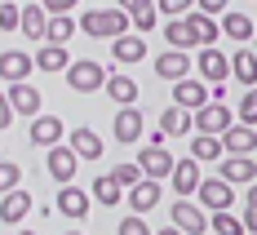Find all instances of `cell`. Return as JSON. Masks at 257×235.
I'll list each match as a JSON object with an SVG mask.
<instances>
[{
  "label": "cell",
  "mask_w": 257,
  "mask_h": 235,
  "mask_svg": "<svg viewBox=\"0 0 257 235\" xmlns=\"http://www.w3.org/2000/svg\"><path fill=\"white\" fill-rule=\"evenodd\" d=\"M231 76L239 80V84H248V89H257V53L244 45V49H235L231 58Z\"/></svg>",
  "instance_id": "obj_27"
},
{
  "label": "cell",
  "mask_w": 257,
  "mask_h": 235,
  "mask_svg": "<svg viewBox=\"0 0 257 235\" xmlns=\"http://www.w3.org/2000/svg\"><path fill=\"white\" fill-rule=\"evenodd\" d=\"M186 71H191V58L182 49H164L155 58V76L160 80H173V84H178V80H186Z\"/></svg>",
  "instance_id": "obj_22"
},
{
  "label": "cell",
  "mask_w": 257,
  "mask_h": 235,
  "mask_svg": "<svg viewBox=\"0 0 257 235\" xmlns=\"http://www.w3.org/2000/svg\"><path fill=\"white\" fill-rule=\"evenodd\" d=\"M115 235H155V231L147 226V222H142V217H138V213H128L124 222L115 226Z\"/></svg>",
  "instance_id": "obj_40"
},
{
  "label": "cell",
  "mask_w": 257,
  "mask_h": 235,
  "mask_svg": "<svg viewBox=\"0 0 257 235\" xmlns=\"http://www.w3.org/2000/svg\"><path fill=\"white\" fill-rule=\"evenodd\" d=\"M67 84H71V93H98L106 89V67H98L93 58H80L67 67Z\"/></svg>",
  "instance_id": "obj_4"
},
{
  "label": "cell",
  "mask_w": 257,
  "mask_h": 235,
  "mask_svg": "<svg viewBox=\"0 0 257 235\" xmlns=\"http://www.w3.org/2000/svg\"><path fill=\"white\" fill-rule=\"evenodd\" d=\"M124 204L142 217L147 209H155V204H160V182H155V178H142L138 186H128V191H124Z\"/></svg>",
  "instance_id": "obj_17"
},
{
  "label": "cell",
  "mask_w": 257,
  "mask_h": 235,
  "mask_svg": "<svg viewBox=\"0 0 257 235\" xmlns=\"http://www.w3.org/2000/svg\"><path fill=\"white\" fill-rule=\"evenodd\" d=\"M45 173H49L53 182L71 186V178L80 173V156L71 151V147H62V142H58V147H49V151H45Z\"/></svg>",
  "instance_id": "obj_5"
},
{
  "label": "cell",
  "mask_w": 257,
  "mask_h": 235,
  "mask_svg": "<svg viewBox=\"0 0 257 235\" xmlns=\"http://www.w3.org/2000/svg\"><path fill=\"white\" fill-rule=\"evenodd\" d=\"M195 9L208 14V18H217V14H226V0H195Z\"/></svg>",
  "instance_id": "obj_44"
},
{
  "label": "cell",
  "mask_w": 257,
  "mask_h": 235,
  "mask_svg": "<svg viewBox=\"0 0 257 235\" xmlns=\"http://www.w3.org/2000/svg\"><path fill=\"white\" fill-rule=\"evenodd\" d=\"M217 178H226L231 186L257 182V160L253 156H222V173H217Z\"/></svg>",
  "instance_id": "obj_18"
},
{
  "label": "cell",
  "mask_w": 257,
  "mask_h": 235,
  "mask_svg": "<svg viewBox=\"0 0 257 235\" xmlns=\"http://www.w3.org/2000/svg\"><path fill=\"white\" fill-rule=\"evenodd\" d=\"M27 142L40 147V151L58 147V142H62V120H58V115H36V120H31V133H27Z\"/></svg>",
  "instance_id": "obj_14"
},
{
  "label": "cell",
  "mask_w": 257,
  "mask_h": 235,
  "mask_svg": "<svg viewBox=\"0 0 257 235\" xmlns=\"http://www.w3.org/2000/svg\"><path fill=\"white\" fill-rule=\"evenodd\" d=\"M89 204H93V195H89V191H80V186H62V191H58V213H62V217H71V222H84V217H89Z\"/></svg>",
  "instance_id": "obj_13"
},
{
  "label": "cell",
  "mask_w": 257,
  "mask_h": 235,
  "mask_svg": "<svg viewBox=\"0 0 257 235\" xmlns=\"http://www.w3.org/2000/svg\"><path fill=\"white\" fill-rule=\"evenodd\" d=\"M111 102H120V106H133L138 102V80L124 76V71H115V76H106V89H102Z\"/></svg>",
  "instance_id": "obj_26"
},
{
  "label": "cell",
  "mask_w": 257,
  "mask_h": 235,
  "mask_svg": "<svg viewBox=\"0 0 257 235\" xmlns=\"http://www.w3.org/2000/svg\"><path fill=\"white\" fill-rule=\"evenodd\" d=\"M67 147H71V151H76V156L84 160V164H93V160H102V138H98L93 129H76L71 138H67Z\"/></svg>",
  "instance_id": "obj_25"
},
{
  "label": "cell",
  "mask_w": 257,
  "mask_h": 235,
  "mask_svg": "<svg viewBox=\"0 0 257 235\" xmlns=\"http://www.w3.org/2000/svg\"><path fill=\"white\" fill-rule=\"evenodd\" d=\"M45 27H49L45 5H40V0H36V5H23V23H18V31H23L27 40H40V45H45Z\"/></svg>",
  "instance_id": "obj_23"
},
{
  "label": "cell",
  "mask_w": 257,
  "mask_h": 235,
  "mask_svg": "<svg viewBox=\"0 0 257 235\" xmlns=\"http://www.w3.org/2000/svg\"><path fill=\"white\" fill-rule=\"evenodd\" d=\"M0 5H18V0H0Z\"/></svg>",
  "instance_id": "obj_47"
},
{
  "label": "cell",
  "mask_w": 257,
  "mask_h": 235,
  "mask_svg": "<svg viewBox=\"0 0 257 235\" xmlns=\"http://www.w3.org/2000/svg\"><path fill=\"white\" fill-rule=\"evenodd\" d=\"M235 125V111L226 102H208L195 111V133H208V138H222V133Z\"/></svg>",
  "instance_id": "obj_6"
},
{
  "label": "cell",
  "mask_w": 257,
  "mask_h": 235,
  "mask_svg": "<svg viewBox=\"0 0 257 235\" xmlns=\"http://www.w3.org/2000/svg\"><path fill=\"white\" fill-rule=\"evenodd\" d=\"M67 67H71V58H67L62 45H40V49H36V71L49 76V71H67Z\"/></svg>",
  "instance_id": "obj_30"
},
{
  "label": "cell",
  "mask_w": 257,
  "mask_h": 235,
  "mask_svg": "<svg viewBox=\"0 0 257 235\" xmlns=\"http://www.w3.org/2000/svg\"><path fill=\"white\" fill-rule=\"evenodd\" d=\"M222 36H231V40H239V45H248L257 36V23L248 18V14H222Z\"/></svg>",
  "instance_id": "obj_29"
},
{
  "label": "cell",
  "mask_w": 257,
  "mask_h": 235,
  "mask_svg": "<svg viewBox=\"0 0 257 235\" xmlns=\"http://www.w3.org/2000/svg\"><path fill=\"white\" fill-rule=\"evenodd\" d=\"M155 235H182V231H178V226H164V231H155Z\"/></svg>",
  "instance_id": "obj_46"
},
{
  "label": "cell",
  "mask_w": 257,
  "mask_h": 235,
  "mask_svg": "<svg viewBox=\"0 0 257 235\" xmlns=\"http://www.w3.org/2000/svg\"><path fill=\"white\" fill-rule=\"evenodd\" d=\"M111 58H115L120 67H133V62L147 58V40L133 36V31H128V36H115V40H111Z\"/></svg>",
  "instance_id": "obj_21"
},
{
  "label": "cell",
  "mask_w": 257,
  "mask_h": 235,
  "mask_svg": "<svg viewBox=\"0 0 257 235\" xmlns=\"http://www.w3.org/2000/svg\"><path fill=\"white\" fill-rule=\"evenodd\" d=\"M191 129H195V111H182V106H169V111L160 115V133H164V138H186Z\"/></svg>",
  "instance_id": "obj_24"
},
{
  "label": "cell",
  "mask_w": 257,
  "mask_h": 235,
  "mask_svg": "<svg viewBox=\"0 0 257 235\" xmlns=\"http://www.w3.org/2000/svg\"><path fill=\"white\" fill-rule=\"evenodd\" d=\"M111 125H115V142H138L142 129H147V115H142L138 106H120Z\"/></svg>",
  "instance_id": "obj_16"
},
{
  "label": "cell",
  "mask_w": 257,
  "mask_h": 235,
  "mask_svg": "<svg viewBox=\"0 0 257 235\" xmlns=\"http://www.w3.org/2000/svg\"><path fill=\"white\" fill-rule=\"evenodd\" d=\"M173 164H178V160L169 156L164 147H151V142H147V147L138 151V169H142L147 178H155V182H160V178H173Z\"/></svg>",
  "instance_id": "obj_10"
},
{
  "label": "cell",
  "mask_w": 257,
  "mask_h": 235,
  "mask_svg": "<svg viewBox=\"0 0 257 235\" xmlns=\"http://www.w3.org/2000/svg\"><path fill=\"white\" fill-rule=\"evenodd\" d=\"M14 125V106H9V89H0V129Z\"/></svg>",
  "instance_id": "obj_43"
},
{
  "label": "cell",
  "mask_w": 257,
  "mask_h": 235,
  "mask_svg": "<svg viewBox=\"0 0 257 235\" xmlns=\"http://www.w3.org/2000/svg\"><path fill=\"white\" fill-rule=\"evenodd\" d=\"M257 151V129L248 125H231L222 133V156H253Z\"/></svg>",
  "instance_id": "obj_15"
},
{
  "label": "cell",
  "mask_w": 257,
  "mask_h": 235,
  "mask_svg": "<svg viewBox=\"0 0 257 235\" xmlns=\"http://www.w3.org/2000/svg\"><path fill=\"white\" fill-rule=\"evenodd\" d=\"M169 217H173V226H178L182 235H204L208 231V213L195 209L191 200H178V204L169 209Z\"/></svg>",
  "instance_id": "obj_11"
},
{
  "label": "cell",
  "mask_w": 257,
  "mask_h": 235,
  "mask_svg": "<svg viewBox=\"0 0 257 235\" xmlns=\"http://www.w3.org/2000/svg\"><path fill=\"white\" fill-rule=\"evenodd\" d=\"M239 222H244V235H257V182L248 186V195H244V213H239Z\"/></svg>",
  "instance_id": "obj_35"
},
{
  "label": "cell",
  "mask_w": 257,
  "mask_h": 235,
  "mask_svg": "<svg viewBox=\"0 0 257 235\" xmlns=\"http://www.w3.org/2000/svg\"><path fill=\"white\" fill-rule=\"evenodd\" d=\"M208 231L213 235H244V222L226 209V213H213V217H208Z\"/></svg>",
  "instance_id": "obj_33"
},
{
  "label": "cell",
  "mask_w": 257,
  "mask_h": 235,
  "mask_svg": "<svg viewBox=\"0 0 257 235\" xmlns=\"http://www.w3.org/2000/svg\"><path fill=\"white\" fill-rule=\"evenodd\" d=\"M217 36H222V23H213L208 14H186V18H173V23L164 27V40H169V49H213L217 45Z\"/></svg>",
  "instance_id": "obj_1"
},
{
  "label": "cell",
  "mask_w": 257,
  "mask_h": 235,
  "mask_svg": "<svg viewBox=\"0 0 257 235\" xmlns=\"http://www.w3.org/2000/svg\"><path fill=\"white\" fill-rule=\"evenodd\" d=\"M208 102H213V93H208V84L200 76H186L173 84V106H182V111H200Z\"/></svg>",
  "instance_id": "obj_7"
},
{
  "label": "cell",
  "mask_w": 257,
  "mask_h": 235,
  "mask_svg": "<svg viewBox=\"0 0 257 235\" xmlns=\"http://www.w3.org/2000/svg\"><path fill=\"white\" fill-rule=\"evenodd\" d=\"M18 182H23V169H18L14 160H0V195L18 191Z\"/></svg>",
  "instance_id": "obj_37"
},
{
  "label": "cell",
  "mask_w": 257,
  "mask_h": 235,
  "mask_svg": "<svg viewBox=\"0 0 257 235\" xmlns=\"http://www.w3.org/2000/svg\"><path fill=\"white\" fill-rule=\"evenodd\" d=\"M142 5H151V0H115V9H124V14H133V9H142Z\"/></svg>",
  "instance_id": "obj_45"
},
{
  "label": "cell",
  "mask_w": 257,
  "mask_h": 235,
  "mask_svg": "<svg viewBox=\"0 0 257 235\" xmlns=\"http://www.w3.org/2000/svg\"><path fill=\"white\" fill-rule=\"evenodd\" d=\"M191 160H222V138H208V133H200V138H191Z\"/></svg>",
  "instance_id": "obj_32"
},
{
  "label": "cell",
  "mask_w": 257,
  "mask_h": 235,
  "mask_svg": "<svg viewBox=\"0 0 257 235\" xmlns=\"http://www.w3.org/2000/svg\"><path fill=\"white\" fill-rule=\"evenodd\" d=\"M155 9L169 14V18H186V14H195V0H160Z\"/></svg>",
  "instance_id": "obj_39"
},
{
  "label": "cell",
  "mask_w": 257,
  "mask_h": 235,
  "mask_svg": "<svg viewBox=\"0 0 257 235\" xmlns=\"http://www.w3.org/2000/svg\"><path fill=\"white\" fill-rule=\"evenodd\" d=\"M155 23H160V9H155V5H142V9H133V14H128L133 36H138V31H155Z\"/></svg>",
  "instance_id": "obj_34"
},
{
  "label": "cell",
  "mask_w": 257,
  "mask_h": 235,
  "mask_svg": "<svg viewBox=\"0 0 257 235\" xmlns=\"http://www.w3.org/2000/svg\"><path fill=\"white\" fill-rule=\"evenodd\" d=\"M40 102H45V98H40L36 84H9V106H14V115H31V120H36V115H40Z\"/></svg>",
  "instance_id": "obj_20"
},
{
  "label": "cell",
  "mask_w": 257,
  "mask_h": 235,
  "mask_svg": "<svg viewBox=\"0 0 257 235\" xmlns=\"http://www.w3.org/2000/svg\"><path fill=\"white\" fill-rule=\"evenodd\" d=\"M67 235H84V231H67Z\"/></svg>",
  "instance_id": "obj_49"
},
{
  "label": "cell",
  "mask_w": 257,
  "mask_h": 235,
  "mask_svg": "<svg viewBox=\"0 0 257 235\" xmlns=\"http://www.w3.org/2000/svg\"><path fill=\"white\" fill-rule=\"evenodd\" d=\"M169 182H173V191H178V200H191V195L200 191V182H204V173H200V160H178Z\"/></svg>",
  "instance_id": "obj_12"
},
{
  "label": "cell",
  "mask_w": 257,
  "mask_h": 235,
  "mask_svg": "<svg viewBox=\"0 0 257 235\" xmlns=\"http://www.w3.org/2000/svg\"><path fill=\"white\" fill-rule=\"evenodd\" d=\"M80 31L84 36H98V40L128 36V14L124 9H84L80 14Z\"/></svg>",
  "instance_id": "obj_2"
},
{
  "label": "cell",
  "mask_w": 257,
  "mask_h": 235,
  "mask_svg": "<svg viewBox=\"0 0 257 235\" xmlns=\"http://www.w3.org/2000/svg\"><path fill=\"white\" fill-rule=\"evenodd\" d=\"M195 71H200V80H204L208 89H226V80H231V58L217 49H200L195 53Z\"/></svg>",
  "instance_id": "obj_3"
},
{
  "label": "cell",
  "mask_w": 257,
  "mask_h": 235,
  "mask_svg": "<svg viewBox=\"0 0 257 235\" xmlns=\"http://www.w3.org/2000/svg\"><path fill=\"white\" fill-rule=\"evenodd\" d=\"M235 115H239V125H248V129H257V89H248V93L239 98V106H235Z\"/></svg>",
  "instance_id": "obj_36"
},
{
  "label": "cell",
  "mask_w": 257,
  "mask_h": 235,
  "mask_svg": "<svg viewBox=\"0 0 257 235\" xmlns=\"http://www.w3.org/2000/svg\"><path fill=\"white\" fill-rule=\"evenodd\" d=\"M27 213H31V195H27L23 186L9 191V195H0V222H5V226H23Z\"/></svg>",
  "instance_id": "obj_19"
},
{
  "label": "cell",
  "mask_w": 257,
  "mask_h": 235,
  "mask_svg": "<svg viewBox=\"0 0 257 235\" xmlns=\"http://www.w3.org/2000/svg\"><path fill=\"white\" fill-rule=\"evenodd\" d=\"M111 178H115V182L128 191V186H138V182H142L147 173H142V169H138V160H133V164H115V169H111Z\"/></svg>",
  "instance_id": "obj_38"
},
{
  "label": "cell",
  "mask_w": 257,
  "mask_h": 235,
  "mask_svg": "<svg viewBox=\"0 0 257 235\" xmlns=\"http://www.w3.org/2000/svg\"><path fill=\"white\" fill-rule=\"evenodd\" d=\"M23 23V9L18 5H0V31H18Z\"/></svg>",
  "instance_id": "obj_41"
},
{
  "label": "cell",
  "mask_w": 257,
  "mask_h": 235,
  "mask_svg": "<svg viewBox=\"0 0 257 235\" xmlns=\"http://www.w3.org/2000/svg\"><path fill=\"white\" fill-rule=\"evenodd\" d=\"M76 31H80V23L71 18V14H67V18H49V27H45V45H62V49H67V40H71Z\"/></svg>",
  "instance_id": "obj_31"
},
{
  "label": "cell",
  "mask_w": 257,
  "mask_h": 235,
  "mask_svg": "<svg viewBox=\"0 0 257 235\" xmlns=\"http://www.w3.org/2000/svg\"><path fill=\"white\" fill-rule=\"evenodd\" d=\"M89 195H93V200H98L102 209H115V204L124 200V186L115 182L111 173H98V178H93V191H89Z\"/></svg>",
  "instance_id": "obj_28"
},
{
  "label": "cell",
  "mask_w": 257,
  "mask_h": 235,
  "mask_svg": "<svg viewBox=\"0 0 257 235\" xmlns=\"http://www.w3.org/2000/svg\"><path fill=\"white\" fill-rule=\"evenodd\" d=\"M36 71V58L23 49H5L0 53V80L5 84H27V76Z\"/></svg>",
  "instance_id": "obj_9"
},
{
  "label": "cell",
  "mask_w": 257,
  "mask_h": 235,
  "mask_svg": "<svg viewBox=\"0 0 257 235\" xmlns=\"http://www.w3.org/2000/svg\"><path fill=\"white\" fill-rule=\"evenodd\" d=\"M40 5H45V14H49V18H67L80 0H40Z\"/></svg>",
  "instance_id": "obj_42"
},
{
  "label": "cell",
  "mask_w": 257,
  "mask_h": 235,
  "mask_svg": "<svg viewBox=\"0 0 257 235\" xmlns=\"http://www.w3.org/2000/svg\"><path fill=\"white\" fill-rule=\"evenodd\" d=\"M18 235H36V231H18Z\"/></svg>",
  "instance_id": "obj_48"
},
{
  "label": "cell",
  "mask_w": 257,
  "mask_h": 235,
  "mask_svg": "<svg viewBox=\"0 0 257 235\" xmlns=\"http://www.w3.org/2000/svg\"><path fill=\"white\" fill-rule=\"evenodd\" d=\"M195 195H200V204H204V209H213V213L235 209V186L226 182V178H204Z\"/></svg>",
  "instance_id": "obj_8"
}]
</instances>
